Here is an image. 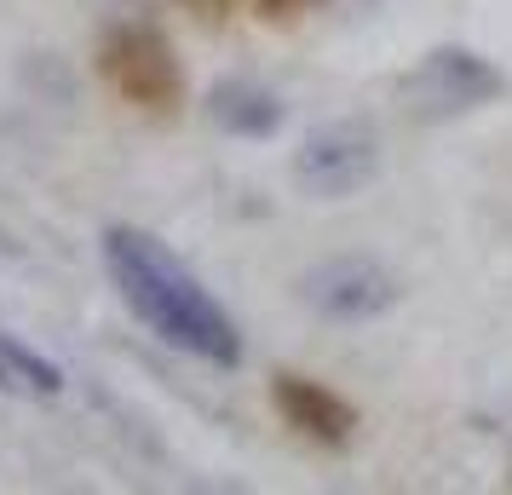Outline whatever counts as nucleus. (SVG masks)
Listing matches in <instances>:
<instances>
[{
    "label": "nucleus",
    "instance_id": "423d86ee",
    "mask_svg": "<svg viewBox=\"0 0 512 495\" xmlns=\"http://www.w3.org/2000/svg\"><path fill=\"white\" fill-rule=\"evenodd\" d=\"M271 398H277V415L300 438L311 444H328L340 449L351 444V432H357V409H351L340 392H328L323 380H305V375H277L271 380Z\"/></svg>",
    "mask_w": 512,
    "mask_h": 495
},
{
    "label": "nucleus",
    "instance_id": "7ed1b4c3",
    "mask_svg": "<svg viewBox=\"0 0 512 495\" xmlns=\"http://www.w3.org/2000/svg\"><path fill=\"white\" fill-rule=\"evenodd\" d=\"M98 70L116 87V98L139 104V110H173L179 93H185V75H179V58L167 47L162 29L150 24H116L98 47Z\"/></svg>",
    "mask_w": 512,
    "mask_h": 495
},
{
    "label": "nucleus",
    "instance_id": "1a4fd4ad",
    "mask_svg": "<svg viewBox=\"0 0 512 495\" xmlns=\"http://www.w3.org/2000/svg\"><path fill=\"white\" fill-rule=\"evenodd\" d=\"M265 18H294V12H305V6H317V0H254Z\"/></svg>",
    "mask_w": 512,
    "mask_h": 495
},
{
    "label": "nucleus",
    "instance_id": "20e7f679",
    "mask_svg": "<svg viewBox=\"0 0 512 495\" xmlns=\"http://www.w3.org/2000/svg\"><path fill=\"white\" fill-rule=\"evenodd\" d=\"M300 300L328 323H369L403 300V283L369 254H340L300 277Z\"/></svg>",
    "mask_w": 512,
    "mask_h": 495
},
{
    "label": "nucleus",
    "instance_id": "0eeeda50",
    "mask_svg": "<svg viewBox=\"0 0 512 495\" xmlns=\"http://www.w3.org/2000/svg\"><path fill=\"white\" fill-rule=\"evenodd\" d=\"M208 116L236 139H271L282 127V104L259 81H219L208 93Z\"/></svg>",
    "mask_w": 512,
    "mask_h": 495
},
{
    "label": "nucleus",
    "instance_id": "6e6552de",
    "mask_svg": "<svg viewBox=\"0 0 512 495\" xmlns=\"http://www.w3.org/2000/svg\"><path fill=\"white\" fill-rule=\"evenodd\" d=\"M0 392H12V398H58L64 392V369L47 363L41 352H29L24 340L0 334Z\"/></svg>",
    "mask_w": 512,
    "mask_h": 495
},
{
    "label": "nucleus",
    "instance_id": "f257e3e1",
    "mask_svg": "<svg viewBox=\"0 0 512 495\" xmlns=\"http://www.w3.org/2000/svg\"><path fill=\"white\" fill-rule=\"evenodd\" d=\"M104 265L116 277L121 300L139 311L167 346L202 357L213 369H236L242 363V334H236V323L219 311V300H213L208 288L196 283V271L173 260L150 231L110 225L104 231Z\"/></svg>",
    "mask_w": 512,
    "mask_h": 495
},
{
    "label": "nucleus",
    "instance_id": "f03ea898",
    "mask_svg": "<svg viewBox=\"0 0 512 495\" xmlns=\"http://www.w3.org/2000/svg\"><path fill=\"white\" fill-rule=\"evenodd\" d=\"M501 87L507 81H501V70L489 58H478L466 47H438L397 81V104H403L409 121H455L466 110L489 104Z\"/></svg>",
    "mask_w": 512,
    "mask_h": 495
},
{
    "label": "nucleus",
    "instance_id": "39448f33",
    "mask_svg": "<svg viewBox=\"0 0 512 495\" xmlns=\"http://www.w3.org/2000/svg\"><path fill=\"white\" fill-rule=\"evenodd\" d=\"M380 167V150H374V133L357 127V121H334V127H317L311 139L300 144L294 156V179H300L305 196L317 202H340L351 190H363Z\"/></svg>",
    "mask_w": 512,
    "mask_h": 495
}]
</instances>
